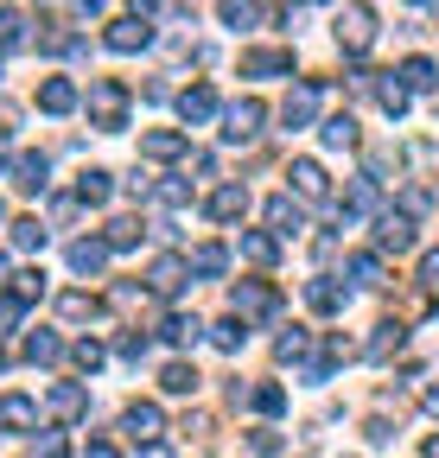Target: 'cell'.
<instances>
[{
  "label": "cell",
  "mask_w": 439,
  "mask_h": 458,
  "mask_svg": "<svg viewBox=\"0 0 439 458\" xmlns=\"http://www.w3.org/2000/svg\"><path fill=\"white\" fill-rule=\"evenodd\" d=\"M426 458H439V439H426Z\"/></svg>",
  "instance_id": "11a10c76"
},
{
  "label": "cell",
  "mask_w": 439,
  "mask_h": 458,
  "mask_svg": "<svg viewBox=\"0 0 439 458\" xmlns=\"http://www.w3.org/2000/svg\"><path fill=\"white\" fill-rule=\"evenodd\" d=\"M0 369H7V357H0Z\"/></svg>",
  "instance_id": "6f0895ef"
},
{
  "label": "cell",
  "mask_w": 439,
  "mask_h": 458,
  "mask_svg": "<svg viewBox=\"0 0 439 458\" xmlns=\"http://www.w3.org/2000/svg\"><path fill=\"white\" fill-rule=\"evenodd\" d=\"M38 408H32V394H0V427H32Z\"/></svg>",
  "instance_id": "d4e9b609"
},
{
  "label": "cell",
  "mask_w": 439,
  "mask_h": 458,
  "mask_svg": "<svg viewBox=\"0 0 439 458\" xmlns=\"http://www.w3.org/2000/svg\"><path fill=\"white\" fill-rule=\"evenodd\" d=\"M77 458H122V452H115V445H108V439H96V445H83Z\"/></svg>",
  "instance_id": "c3c4849f"
},
{
  "label": "cell",
  "mask_w": 439,
  "mask_h": 458,
  "mask_svg": "<svg viewBox=\"0 0 439 458\" xmlns=\"http://www.w3.org/2000/svg\"><path fill=\"white\" fill-rule=\"evenodd\" d=\"M38 108H45V114H71V108H77V83H71V77H45V83H38Z\"/></svg>",
  "instance_id": "4fadbf2b"
},
{
  "label": "cell",
  "mask_w": 439,
  "mask_h": 458,
  "mask_svg": "<svg viewBox=\"0 0 439 458\" xmlns=\"http://www.w3.org/2000/svg\"><path fill=\"white\" fill-rule=\"evenodd\" d=\"M77 7H83V13H102V7H108V0H77Z\"/></svg>",
  "instance_id": "db71d44e"
},
{
  "label": "cell",
  "mask_w": 439,
  "mask_h": 458,
  "mask_svg": "<svg viewBox=\"0 0 439 458\" xmlns=\"http://www.w3.org/2000/svg\"><path fill=\"white\" fill-rule=\"evenodd\" d=\"M401 344H408V325H401V318H389V325H376V337H369V351H363V357H369V363H389Z\"/></svg>",
  "instance_id": "9a60e30c"
},
{
  "label": "cell",
  "mask_w": 439,
  "mask_h": 458,
  "mask_svg": "<svg viewBox=\"0 0 439 458\" xmlns=\"http://www.w3.org/2000/svg\"><path fill=\"white\" fill-rule=\"evenodd\" d=\"M230 306H236V318H267L274 306H281V293H274V286H261V280H242L236 293H230Z\"/></svg>",
  "instance_id": "5b68a950"
},
{
  "label": "cell",
  "mask_w": 439,
  "mask_h": 458,
  "mask_svg": "<svg viewBox=\"0 0 439 458\" xmlns=\"http://www.w3.org/2000/svg\"><path fill=\"white\" fill-rule=\"evenodd\" d=\"M216 20H224L230 32H249L261 20V7H255V0H216Z\"/></svg>",
  "instance_id": "603a6c76"
},
{
  "label": "cell",
  "mask_w": 439,
  "mask_h": 458,
  "mask_svg": "<svg viewBox=\"0 0 439 458\" xmlns=\"http://www.w3.org/2000/svg\"><path fill=\"white\" fill-rule=\"evenodd\" d=\"M71 357H77L83 369H102V344H89V337H83V344H77V351H71Z\"/></svg>",
  "instance_id": "f6af8a7d"
},
{
  "label": "cell",
  "mask_w": 439,
  "mask_h": 458,
  "mask_svg": "<svg viewBox=\"0 0 439 458\" xmlns=\"http://www.w3.org/2000/svg\"><path fill=\"white\" fill-rule=\"evenodd\" d=\"M242 77H293V51H242Z\"/></svg>",
  "instance_id": "7c38bea8"
},
{
  "label": "cell",
  "mask_w": 439,
  "mask_h": 458,
  "mask_svg": "<svg viewBox=\"0 0 439 458\" xmlns=\"http://www.w3.org/2000/svg\"><path fill=\"white\" fill-rule=\"evenodd\" d=\"M287 179H293V191H300L306 204H318L325 191H332V179H325V165H318V159H293V165H287Z\"/></svg>",
  "instance_id": "9c48e42d"
},
{
  "label": "cell",
  "mask_w": 439,
  "mask_h": 458,
  "mask_svg": "<svg viewBox=\"0 0 439 458\" xmlns=\"http://www.w3.org/2000/svg\"><path fill=\"white\" fill-rule=\"evenodd\" d=\"M376 102L389 108V114H408V89L401 83H376Z\"/></svg>",
  "instance_id": "8d00e7d4"
},
{
  "label": "cell",
  "mask_w": 439,
  "mask_h": 458,
  "mask_svg": "<svg viewBox=\"0 0 439 458\" xmlns=\"http://www.w3.org/2000/svg\"><path fill=\"white\" fill-rule=\"evenodd\" d=\"M426 414H433V420H439V388H426Z\"/></svg>",
  "instance_id": "f5cc1de1"
},
{
  "label": "cell",
  "mask_w": 439,
  "mask_h": 458,
  "mask_svg": "<svg viewBox=\"0 0 439 458\" xmlns=\"http://www.w3.org/2000/svg\"><path fill=\"white\" fill-rule=\"evenodd\" d=\"M325 147H338V153L357 147V122H350V114H332V122H325Z\"/></svg>",
  "instance_id": "83f0119b"
},
{
  "label": "cell",
  "mask_w": 439,
  "mask_h": 458,
  "mask_svg": "<svg viewBox=\"0 0 439 458\" xmlns=\"http://www.w3.org/2000/svg\"><path fill=\"white\" fill-rule=\"evenodd\" d=\"M108 198H115V185H108V172H102V165H89L83 179H77V204H108Z\"/></svg>",
  "instance_id": "cb8c5ba5"
},
{
  "label": "cell",
  "mask_w": 439,
  "mask_h": 458,
  "mask_svg": "<svg viewBox=\"0 0 439 458\" xmlns=\"http://www.w3.org/2000/svg\"><path fill=\"white\" fill-rule=\"evenodd\" d=\"M401 89H408V96H426V89H439V71H433V57H408V64H401Z\"/></svg>",
  "instance_id": "d6986e66"
},
{
  "label": "cell",
  "mask_w": 439,
  "mask_h": 458,
  "mask_svg": "<svg viewBox=\"0 0 439 458\" xmlns=\"http://www.w3.org/2000/svg\"><path fill=\"white\" fill-rule=\"evenodd\" d=\"M185 267H191L198 280H216V274L230 267V249H224V242H198V249L185 255Z\"/></svg>",
  "instance_id": "5bb4252c"
},
{
  "label": "cell",
  "mask_w": 439,
  "mask_h": 458,
  "mask_svg": "<svg viewBox=\"0 0 439 458\" xmlns=\"http://www.w3.org/2000/svg\"><path fill=\"white\" fill-rule=\"evenodd\" d=\"M261 122H267L261 102H230V108H224V140H230V147H249V140L261 134Z\"/></svg>",
  "instance_id": "3957f363"
},
{
  "label": "cell",
  "mask_w": 439,
  "mask_h": 458,
  "mask_svg": "<svg viewBox=\"0 0 439 458\" xmlns=\"http://www.w3.org/2000/svg\"><path fill=\"white\" fill-rule=\"evenodd\" d=\"M13 185H20L26 198H38V191L51 185V159H45V153H20V165H13Z\"/></svg>",
  "instance_id": "30bf717a"
},
{
  "label": "cell",
  "mask_w": 439,
  "mask_h": 458,
  "mask_svg": "<svg viewBox=\"0 0 439 458\" xmlns=\"http://www.w3.org/2000/svg\"><path fill=\"white\" fill-rule=\"evenodd\" d=\"M140 153H147V159H179V153H185V134L153 128V134H140Z\"/></svg>",
  "instance_id": "44dd1931"
},
{
  "label": "cell",
  "mask_w": 439,
  "mask_h": 458,
  "mask_svg": "<svg viewBox=\"0 0 439 458\" xmlns=\"http://www.w3.org/2000/svg\"><path fill=\"white\" fill-rule=\"evenodd\" d=\"M89 122L108 128V134L128 122V89H122L115 77H96V83H89Z\"/></svg>",
  "instance_id": "6da1fadb"
},
{
  "label": "cell",
  "mask_w": 439,
  "mask_h": 458,
  "mask_svg": "<svg viewBox=\"0 0 439 458\" xmlns=\"http://www.w3.org/2000/svg\"><path fill=\"white\" fill-rule=\"evenodd\" d=\"M128 7H134V20H147V13L159 7V0H128Z\"/></svg>",
  "instance_id": "f907efd6"
},
{
  "label": "cell",
  "mask_w": 439,
  "mask_h": 458,
  "mask_svg": "<svg viewBox=\"0 0 439 458\" xmlns=\"http://www.w3.org/2000/svg\"><path fill=\"white\" fill-rule=\"evenodd\" d=\"M45 408L58 414V420H83V414H89V388H83V382H58V388L45 394Z\"/></svg>",
  "instance_id": "52a82bcc"
},
{
  "label": "cell",
  "mask_w": 439,
  "mask_h": 458,
  "mask_svg": "<svg viewBox=\"0 0 439 458\" xmlns=\"http://www.w3.org/2000/svg\"><path fill=\"white\" fill-rule=\"evenodd\" d=\"M376 242L389 249V255H414V216H408V210H382Z\"/></svg>",
  "instance_id": "277c9868"
},
{
  "label": "cell",
  "mask_w": 439,
  "mask_h": 458,
  "mask_svg": "<svg viewBox=\"0 0 439 458\" xmlns=\"http://www.w3.org/2000/svg\"><path fill=\"white\" fill-rule=\"evenodd\" d=\"M179 114H185V122H210V114H216V89H210V83L185 89V96H179Z\"/></svg>",
  "instance_id": "7402d4cb"
},
{
  "label": "cell",
  "mask_w": 439,
  "mask_h": 458,
  "mask_svg": "<svg viewBox=\"0 0 439 458\" xmlns=\"http://www.w3.org/2000/svg\"><path fill=\"white\" fill-rule=\"evenodd\" d=\"M350 274H357L363 286H382V261H376V255H350Z\"/></svg>",
  "instance_id": "74e56055"
},
{
  "label": "cell",
  "mask_w": 439,
  "mask_h": 458,
  "mask_svg": "<svg viewBox=\"0 0 439 458\" xmlns=\"http://www.w3.org/2000/svg\"><path fill=\"white\" fill-rule=\"evenodd\" d=\"M344 300H350V293H344L332 274H318V280L306 286V306H312V312H344Z\"/></svg>",
  "instance_id": "2e32d148"
},
{
  "label": "cell",
  "mask_w": 439,
  "mask_h": 458,
  "mask_svg": "<svg viewBox=\"0 0 439 458\" xmlns=\"http://www.w3.org/2000/svg\"><path fill=\"white\" fill-rule=\"evenodd\" d=\"M312 114H318V77H306V83L281 102V128H306Z\"/></svg>",
  "instance_id": "8992f818"
},
{
  "label": "cell",
  "mask_w": 439,
  "mask_h": 458,
  "mask_svg": "<svg viewBox=\"0 0 439 458\" xmlns=\"http://www.w3.org/2000/svg\"><path fill=\"white\" fill-rule=\"evenodd\" d=\"M153 198H159V204H173V210H179V204H191V185H185V179H166V185H159Z\"/></svg>",
  "instance_id": "b9f144b4"
},
{
  "label": "cell",
  "mask_w": 439,
  "mask_h": 458,
  "mask_svg": "<svg viewBox=\"0 0 439 458\" xmlns=\"http://www.w3.org/2000/svg\"><path fill=\"white\" fill-rule=\"evenodd\" d=\"M0 216H7V204H0Z\"/></svg>",
  "instance_id": "9f6ffc18"
},
{
  "label": "cell",
  "mask_w": 439,
  "mask_h": 458,
  "mask_svg": "<svg viewBox=\"0 0 439 458\" xmlns=\"http://www.w3.org/2000/svg\"><path fill=\"white\" fill-rule=\"evenodd\" d=\"M13 242H20V249H45V223H38V216H20V223H13Z\"/></svg>",
  "instance_id": "d590c367"
},
{
  "label": "cell",
  "mask_w": 439,
  "mask_h": 458,
  "mask_svg": "<svg viewBox=\"0 0 439 458\" xmlns=\"http://www.w3.org/2000/svg\"><path fill=\"white\" fill-rule=\"evenodd\" d=\"M102 242H108V249H134V242H140V223H134V216H115Z\"/></svg>",
  "instance_id": "836d02e7"
},
{
  "label": "cell",
  "mask_w": 439,
  "mask_h": 458,
  "mask_svg": "<svg viewBox=\"0 0 439 458\" xmlns=\"http://www.w3.org/2000/svg\"><path fill=\"white\" fill-rule=\"evenodd\" d=\"M58 312H64L71 325H83V318H102V306H96L89 293H64V300H58Z\"/></svg>",
  "instance_id": "4dcf8cb0"
},
{
  "label": "cell",
  "mask_w": 439,
  "mask_h": 458,
  "mask_svg": "<svg viewBox=\"0 0 439 458\" xmlns=\"http://www.w3.org/2000/svg\"><path fill=\"white\" fill-rule=\"evenodd\" d=\"M185 280H191L185 255H159V261H153V293H179Z\"/></svg>",
  "instance_id": "e0dca14e"
},
{
  "label": "cell",
  "mask_w": 439,
  "mask_h": 458,
  "mask_svg": "<svg viewBox=\"0 0 439 458\" xmlns=\"http://www.w3.org/2000/svg\"><path fill=\"white\" fill-rule=\"evenodd\" d=\"M414 7H426V0H414Z\"/></svg>",
  "instance_id": "680465c9"
},
{
  "label": "cell",
  "mask_w": 439,
  "mask_h": 458,
  "mask_svg": "<svg viewBox=\"0 0 439 458\" xmlns=\"http://www.w3.org/2000/svg\"><path fill=\"white\" fill-rule=\"evenodd\" d=\"M140 458H173V445H166V439H147V445H140Z\"/></svg>",
  "instance_id": "681fc988"
},
{
  "label": "cell",
  "mask_w": 439,
  "mask_h": 458,
  "mask_svg": "<svg viewBox=\"0 0 439 458\" xmlns=\"http://www.w3.org/2000/svg\"><path fill=\"white\" fill-rule=\"evenodd\" d=\"M242 210H249V191H242V185H216V191H210V216H216V223H236Z\"/></svg>",
  "instance_id": "ac0fdd59"
},
{
  "label": "cell",
  "mask_w": 439,
  "mask_h": 458,
  "mask_svg": "<svg viewBox=\"0 0 439 458\" xmlns=\"http://www.w3.org/2000/svg\"><path fill=\"white\" fill-rule=\"evenodd\" d=\"M332 26H338V45H344L350 57H363V51L376 45V13L363 7V0H350V7H338V20H332Z\"/></svg>",
  "instance_id": "7a4b0ae2"
},
{
  "label": "cell",
  "mask_w": 439,
  "mask_h": 458,
  "mask_svg": "<svg viewBox=\"0 0 439 458\" xmlns=\"http://www.w3.org/2000/svg\"><path fill=\"white\" fill-rule=\"evenodd\" d=\"M20 318H26V300H20V293H7V300H0V331H13Z\"/></svg>",
  "instance_id": "7bdbcfd3"
},
{
  "label": "cell",
  "mask_w": 439,
  "mask_h": 458,
  "mask_svg": "<svg viewBox=\"0 0 439 458\" xmlns=\"http://www.w3.org/2000/svg\"><path fill=\"white\" fill-rule=\"evenodd\" d=\"M306 344H312V331H300V325H293V331H287L281 344H274V351H281V357L293 363V357H306Z\"/></svg>",
  "instance_id": "f35d334b"
},
{
  "label": "cell",
  "mask_w": 439,
  "mask_h": 458,
  "mask_svg": "<svg viewBox=\"0 0 439 458\" xmlns=\"http://www.w3.org/2000/svg\"><path fill=\"white\" fill-rule=\"evenodd\" d=\"M71 452V439L64 433H45V439H32V458H64Z\"/></svg>",
  "instance_id": "60d3db41"
},
{
  "label": "cell",
  "mask_w": 439,
  "mask_h": 458,
  "mask_svg": "<svg viewBox=\"0 0 439 458\" xmlns=\"http://www.w3.org/2000/svg\"><path fill=\"white\" fill-rule=\"evenodd\" d=\"M13 293H20V300H26V306H32V300H38V293H45V274H38V267H26V274H20V280H13Z\"/></svg>",
  "instance_id": "ab89813d"
},
{
  "label": "cell",
  "mask_w": 439,
  "mask_h": 458,
  "mask_svg": "<svg viewBox=\"0 0 439 458\" xmlns=\"http://www.w3.org/2000/svg\"><path fill=\"white\" fill-rule=\"evenodd\" d=\"M159 388H166V394H191V388H198V369H191V363H166Z\"/></svg>",
  "instance_id": "f546056e"
},
{
  "label": "cell",
  "mask_w": 439,
  "mask_h": 458,
  "mask_svg": "<svg viewBox=\"0 0 439 458\" xmlns=\"http://www.w3.org/2000/svg\"><path fill=\"white\" fill-rule=\"evenodd\" d=\"M58 357H64V344L51 337V331H32L26 337V363H58Z\"/></svg>",
  "instance_id": "4316f807"
},
{
  "label": "cell",
  "mask_w": 439,
  "mask_h": 458,
  "mask_svg": "<svg viewBox=\"0 0 439 458\" xmlns=\"http://www.w3.org/2000/svg\"><path fill=\"white\" fill-rule=\"evenodd\" d=\"M147 357V337H122V363H140Z\"/></svg>",
  "instance_id": "7dc6e473"
},
{
  "label": "cell",
  "mask_w": 439,
  "mask_h": 458,
  "mask_svg": "<svg viewBox=\"0 0 439 458\" xmlns=\"http://www.w3.org/2000/svg\"><path fill=\"white\" fill-rule=\"evenodd\" d=\"M267 223H274V229H281V236H293V229H300L306 216H300V204H293V198L281 191V198H267Z\"/></svg>",
  "instance_id": "484cf974"
},
{
  "label": "cell",
  "mask_w": 439,
  "mask_h": 458,
  "mask_svg": "<svg viewBox=\"0 0 439 458\" xmlns=\"http://www.w3.org/2000/svg\"><path fill=\"white\" fill-rule=\"evenodd\" d=\"M204 331H210L204 318H185V312H173V318H166V337H173V344H198Z\"/></svg>",
  "instance_id": "1f68e13d"
},
{
  "label": "cell",
  "mask_w": 439,
  "mask_h": 458,
  "mask_svg": "<svg viewBox=\"0 0 439 458\" xmlns=\"http://www.w3.org/2000/svg\"><path fill=\"white\" fill-rule=\"evenodd\" d=\"M7 153H13V134H7V128H0V165H7Z\"/></svg>",
  "instance_id": "816d5d0a"
},
{
  "label": "cell",
  "mask_w": 439,
  "mask_h": 458,
  "mask_svg": "<svg viewBox=\"0 0 439 458\" xmlns=\"http://www.w3.org/2000/svg\"><path fill=\"white\" fill-rule=\"evenodd\" d=\"M242 255L249 261H274V236H242Z\"/></svg>",
  "instance_id": "ee69618b"
},
{
  "label": "cell",
  "mask_w": 439,
  "mask_h": 458,
  "mask_svg": "<svg viewBox=\"0 0 439 458\" xmlns=\"http://www.w3.org/2000/svg\"><path fill=\"white\" fill-rule=\"evenodd\" d=\"M20 45H26V13L0 7V51H20Z\"/></svg>",
  "instance_id": "f1b7e54d"
},
{
  "label": "cell",
  "mask_w": 439,
  "mask_h": 458,
  "mask_svg": "<svg viewBox=\"0 0 439 458\" xmlns=\"http://www.w3.org/2000/svg\"><path fill=\"white\" fill-rule=\"evenodd\" d=\"M249 401H255V414H281V408H287V388H281V382H261Z\"/></svg>",
  "instance_id": "d6a6232c"
},
{
  "label": "cell",
  "mask_w": 439,
  "mask_h": 458,
  "mask_svg": "<svg viewBox=\"0 0 439 458\" xmlns=\"http://www.w3.org/2000/svg\"><path fill=\"white\" fill-rule=\"evenodd\" d=\"M102 45H108V51H147V45H153V26L128 13V20H115V26L102 32Z\"/></svg>",
  "instance_id": "ba28073f"
},
{
  "label": "cell",
  "mask_w": 439,
  "mask_h": 458,
  "mask_svg": "<svg viewBox=\"0 0 439 458\" xmlns=\"http://www.w3.org/2000/svg\"><path fill=\"white\" fill-rule=\"evenodd\" d=\"M122 427H128V433H134V439L147 445V439H159V433H166V414H159L153 401H134V408L122 414Z\"/></svg>",
  "instance_id": "8fae6325"
},
{
  "label": "cell",
  "mask_w": 439,
  "mask_h": 458,
  "mask_svg": "<svg viewBox=\"0 0 439 458\" xmlns=\"http://www.w3.org/2000/svg\"><path fill=\"white\" fill-rule=\"evenodd\" d=\"M420 280H426V286H439V249H426V255H420Z\"/></svg>",
  "instance_id": "bcb514c9"
},
{
  "label": "cell",
  "mask_w": 439,
  "mask_h": 458,
  "mask_svg": "<svg viewBox=\"0 0 439 458\" xmlns=\"http://www.w3.org/2000/svg\"><path fill=\"white\" fill-rule=\"evenodd\" d=\"M210 337H216V351H242V318H224V325H210Z\"/></svg>",
  "instance_id": "e575fe53"
},
{
  "label": "cell",
  "mask_w": 439,
  "mask_h": 458,
  "mask_svg": "<svg viewBox=\"0 0 439 458\" xmlns=\"http://www.w3.org/2000/svg\"><path fill=\"white\" fill-rule=\"evenodd\" d=\"M102 261H108V242H102V236L71 242V267H77V274H102Z\"/></svg>",
  "instance_id": "ffe728a7"
}]
</instances>
